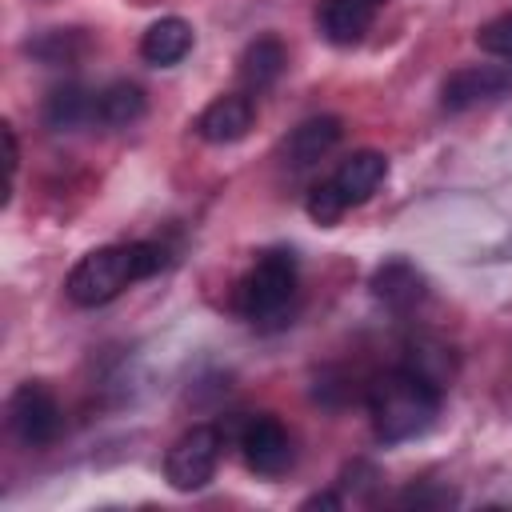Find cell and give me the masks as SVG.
Here are the masks:
<instances>
[{"instance_id":"obj_3","label":"cell","mask_w":512,"mask_h":512,"mask_svg":"<svg viewBox=\"0 0 512 512\" xmlns=\"http://www.w3.org/2000/svg\"><path fill=\"white\" fill-rule=\"evenodd\" d=\"M296 288H300V260L292 248H268L256 256V264L248 268V276L236 288V308L248 324H256L260 332L284 328L296 304Z\"/></svg>"},{"instance_id":"obj_15","label":"cell","mask_w":512,"mask_h":512,"mask_svg":"<svg viewBox=\"0 0 512 512\" xmlns=\"http://www.w3.org/2000/svg\"><path fill=\"white\" fill-rule=\"evenodd\" d=\"M192 48V28L188 20L180 16H160L144 36H140V56L156 68H168V64H180Z\"/></svg>"},{"instance_id":"obj_23","label":"cell","mask_w":512,"mask_h":512,"mask_svg":"<svg viewBox=\"0 0 512 512\" xmlns=\"http://www.w3.org/2000/svg\"><path fill=\"white\" fill-rule=\"evenodd\" d=\"M340 504H344V500H340L336 492H316V496H308L300 508H340Z\"/></svg>"},{"instance_id":"obj_9","label":"cell","mask_w":512,"mask_h":512,"mask_svg":"<svg viewBox=\"0 0 512 512\" xmlns=\"http://www.w3.org/2000/svg\"><path fill=\"white\" fill-rule=\"evenodd\" d=\"M384 176H388V156L376 152V148H360L348 160H340V168L328 176V184L336 188L344 208H356L384 184Z\"/></svg>"},{"instance_id":"obj_4","label":"cell","mask_w":512,"mask_h":512,"mask_svg":"<svg viewBox=\"0 0 512 512\" xmlns=\"http://www.w3.org/2000/svg\"><path fill=\"white\" fill-rule=\"evenodd\" d=\"M220 452H224V428L216 424H196L188 428L164 456V476L176 492H200L212 476H216V464H220Z\"/></svg>"},{"instance_id":"obj_7","label":"cell","mask_w":512,"mask_h":512,"mask_svg":"<svg viewBox=\"0 0 512 512\" xmlns=\"http://www.w3.org/2000/svg\"><path fill=\"white\" fill-rule=\"evenodd\" d=\"M512 92V72L500 64H464L440 84V108L444 112H468L476 104L500 100Z\"/></svg>"},{"instance_id":"obj_19","label":"cell","mask_w":512,"mask_h":512,"mask_svg":"<svg viewBox=\"0 0 512 512\" xmlns=\"http://www.w3.org/2000/svg\"><path fill=\"white\" fill-rule=\"evenodd\" d=\"M304 208H308V216L316 220V224H324V228H332L348 208H344V200L336 196V188L328 184V180H320L312 192H308V200H304Z\"/></svg>"},{"instance_id":"obj_16","label":"cell","mask_w":512,"mask_h":512,"mask_svg":"<svg viewBox=\"0 0 512 512\" xmlns=\"http://www.w3.org/2000/svg\"><path fill=\"white\" fill-rule=\"evenodd\" d=\"M148 100H144V88L132 84V80H112L108 88L96 92V124L104 128H128L144 116Z\"/></svg>"},{"instance_id":"obj_21","label":"cell","mask_w":512,"mask_h":512,"mask_svg":"<svg viewBox=\"0 0 512 512\" xmlns=\"http://www.w3.org/2000/svg\"><path fill=\"white\" fill-rule=\"evenodd\" d=\"M396 504H416V508H440V504H456V492L448 488H408L396 496Z\"/></svg>"},{"instance_id":"obj_12","label":"cell","mask_w":512,"mask_h":512,"mask_svg":"<svg viewBox=\"0 0 512 512\" xmlns=\"http://www.w3.org/2000/svg\"><path fill=\"white\" fill-rule=\"evenodd\" d=\"M248 128H252V100L240 92L216 96L196 120V132L208 144H236L240 136H248Z\"/></svg>"},{"instance_id":"obj_13","label":"cell","mask_w":512,"mask_h":512,"mask_svg":"<svg viewBox=\"0 0 512 512\" xmlns=\"http://www.w3.org/2000/svg\"><path fill=\"white\" fill-rule=\"evenodd\" d=\"M284 64H288L284 44H280L276 36H256V40L240 52L236 76H240V84H244L248 92H268V88L284 76Z\"/></svg>"},{"instance_id":"obj_17","label":"cell","mask_w":512,"mask_h":512,"mask_svg":"<svg viewBox=\"0 0 512 512\" xmlns=\"http://www.w3.org/2000/svg\"><path fill=\"white\" fill-rule=\"evenodd\" d=\"M404 364L416 368V372H424V376L436 380L440 388L456 376V356H452V348L440 344V340H428V336H416V340L408 344V360H404Z\"/></svg>"},{"instance_id":"obj_10","label":"cell","mask_w":512,"mask_h":512,"mask_svg":"<svg viewBox=\"0 0 512 512\" xmlns=\"http://www.w3.org/2000/svg\"><path fill=\"white\" fill-rule=\"evenodd\" d=\"M340 136H344V124H340V116H312V120H304V124H296L292 132H288V140H284V164L292 168V172H300V168H312L316 160H324L336 144H340Z\"/></svg>"},{"instance_id":"obj_1","label":"cell","mask_w":512,"mask_h":512,"mask_svg":"<svg viewBox=\"0 0 512 512\" xmlns=\"http://www.w3.org/2000/svg\"><path fill=\"white\" fill-rule=\"evenodd\" d=\"M440 396H444V388L408 364L372 376L364 388L372 432L384 444H404V440L424 436L440 416Z\"/></svg>"},{"instance_id":"obj_2","label":"cell","mask_w":512,"mask_h":512,"mask_svg":"<svg viewBox=\"0 0 512 512\" xmlns=\"http://www.w3.org/2000/svg\"><path fill=\"white\" fill-rule=\"evenodd\" d=\"M168 248L160 240H132V244H108V248H92L88 256H80L64 280V292L72 304L80 308H100L108 300H116L128 284L156 276L160 268H168Z\"/></svg>"},{"instance_id":"obj_5","label":"cell","mask_w":512,"mask_h":512,"mask_svg":"<svg viewBox=\"0 0 512 512\" xmlns=\"http://www.w3.org/2000/svg\"><path fill=\"white\" fill-rule=\"evenodd\" d=\"M8 432L24 444V448H44L60 436L64 428V412L56 404V396L48 392V384L40 380H24L12 388L8 396Z\"/></svg>"},{"instance_id":"obj_18","label":"cell","mask_w":512,"mask_h":512,"mask_svg":"<svg viewBox=\"0 0 512 512\" xmlns=\"http://www.w3.org/2000/svg\"><path fill=\"white\" fill-rule=\"evenodd\" d=\"M28 52H32L36 60H44V64H68L72 56L84 52V36H80L76 28H52V32H44L40 40H32Z\"/></svg>"},{"instance_id":"obj_22","label":"cell","mask_w":512,"mask_h":512,"mask_svg":"<svg viewBox=\"0 0 512 512\" xmlns=\"http://www.w3.org/2000/svg\"><path fill=\"white\" fill-rule=\"evenodd\" d=\"M0 136H4V164H8V180H12V176H16V164H20V148H16V132H12V124H4Z\"/></svg>"},{"instance_id":"obj_6","label":"cell","mask_w":512,"mask_h":512,"mask_svg":"<svg viewBox=\"0 0 512 512\" xmlns=\"http://www.w3.org/2000/svg\"><path fill=\"white\" fill-rule=\"evenodd\" d=\"M236 444H240V456L252 472L260 476H280L292 468V436L288 428L272 416V412H256V416H244L240 432H236Z\"/></svg>"},{"instance_id":"obj_20","label":"cell","mask_w":512,"mask_h":512,"mask_svg":"<svg viewBox=\"0 0 512 512\" xmlns=\"http://www.w3.org/2000/svg\"><path fill=\"white\" fill-rule=\"evenodd\" d=\"M476 44L488 52V56H500V60H512V12L488 20L480 32H476Z\"/></svg>"},{"instance_id":"obj_8","label":"cell","mask_w":512,"mask_h":512,"mask_svg":"<svg viewBox=\"0 0 512 512\" xmlns=\"http://www.w3.org/2000/svg\"><path fill=\"white\" fill-rule=\"evenodd\" d=\"M380 8H384V0H320L316 4V32L328 44L348 48L372 28Z\"/></svg>"},{"instance_id":"obj_14","label":"cell","mask_w":512,"mask_h":512,"mask_svg":"<svg viewBox=\"0 0 512 512\" xmlns=\"http://www.w3.org/2000/svg\"><path fill=\"white\" fill-rule=\"evenodd\" d=\"M40 116L52 132H72L80 124H96V92H88L84 84H60L48 92Z\"/></svg>"},{"instance_id":"obj_11","label":"cell","mask_w":512,"mask_h":512,"mask_svg":"<svg viewBox=\"0 0 512 512\" xmlns=\"http://www.w3.org/2000/svg\"><path fill=\"white\" fill-rule=\"evenodd\" d=\"M372 296L384 304V308H392V312H412L424 296H428V284H424V276L416 272V264H408V260H384L376 272H372Z\"/></svg>"}]
</instances>
